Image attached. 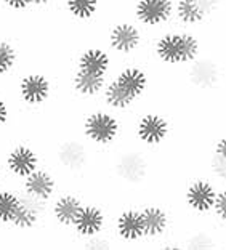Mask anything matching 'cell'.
<instances>
[{
  "label": "cell",
  "instance_id": "18",
  "mask_svg": "<svg viewBox=\"0 0 226 250\" xmlns=\"http://www.w3.org/2000/svg\"><path fill=\"white\" fill-rule=\"evenodd\" d=\"M85 202L81 194L72 191H64L58 192L50 202V212L48 218L50 221L58 226V228L64 231H71V226L74 223V220L77 218L79 212Z\"/></svg>",
  "mask_w": 226,
  "mask_h": 250
},
{
  "label": "cell",
  "instance_id": "17",
  "mask_svg": "<svg viewBox=\"0 0 226 250\" xmlns=\"http://www.w3.org/2000/svg\"><path fill=\"white\" fill-rule=\"evenodd\" d=\"M72 67L106 77H109L112 71L116 69L114 56L111 55V52L104 45L98 43L87 45V47L79 50L74 61H72Z\"/></svg>",
  "mask_w": 226,
  "mask_h": 250
},
{
  "label": "cell",
  "instance_id": "21",
  "mask_svg": "<svg viewBox=\"0 0 226 250\" xmlns=\"http://www.w3.org/2000/svg\"><path fill=\"white\" fill-rule=\"evenodd\" d=\"M103 2L101 0H63L64 13L74 22L88 24L97 21Z\"/></svg>",
  "mask_w": 226,
  "mask_h": 250
},
{
  "label": "cell",
  "instance_id": "7",
  "mask_svg": "<svg viewBox=\"0 0 226 250\" xmlns=\"http://www.w3.org/2000/svg\"><path fill=\"white\" fill-rule=\"evenodd\" d=\"M15 93L18 96L20 104L26 109L37 111L52 100L55 82L45 71L29 69L18 76Z\"/></svg>",
  "mask_w": 226,
  "mask_h": 250
},
{
  "label": "cell",
  "instance_id": "15",
  "mask_svg": "<svg viewBox=\"0 0 226 250\" xmlns=\"http://www.w3.org/2000/svg\"><path fill=\"white\" fill-rule=\"evenodd\" d=\"M18 191L21 194L31 196L39 201L52 202V199L60 192L58 172L50 167L41 166L18 181Z\"/></svg>",
  "mask_w": 226,
  "mask_h": 250
},
{
  "label": "cell",
  "instance_id": "19",
  "mask_svg": "<svg viewBox=\"0 0 226 250\" xmlns=\"http://www.w3.org/2000/svg\"><path fill=\"white\" fill-rule=\"evenodd\" d=\"M108 79L109 77L106 76L90 74L74 67V69H71L69 83H71V90L74 92L77 98H81L82 101H98Z\"/></svg>",
  "mask_w": 226,
  "mask_h": 250
},
{
  "label": "cell",
  "instance_id": "24",
  "mask_svg": "<svg viewBox=\"0 0 226 250\" xmlns=\"http://www.w3.org/2000/svg\"><path fill=\"white\" fill-rule=\"evenodd\" d=\"M0 5L7 13L20 15V13H31L32 3L31 0H0Z\"/></svg>",
  "mask_w": 226,
  "mask_h": 250
},
{
  "label": "cell",
  "instance_id": "25",
  "mask_svg": "<svg viewBox=\"0 0 226 250\" xmlns=\"http://www.w3.org/2000/svg\"><path fill=\"white\" fill-rule=\"evenodd\" d=\"M11 114H13V107H11L8 98L0 95V132H3L10 125Z\"/></svg>",
  "mask_w": 226,
  "mask_h": 250
},
{
  "label": "cell",
  "instance_id": "10",
  "mask_svg": "<svg viewBox=\"0 0 226 250\" xmlns=\"http://www.w3.org/2000/svg\"><path fill=\"white\" fill-rule=\"evenodd\" d=\"M175 0H133L132 18L146 34L159 32L175 24Z\"/></svg>",
  "mask_w": 226,
  "mask_h": 250
},
{
  "label": "cell",
  "instance_id": "2",
  "mask_svg": "<svg viewBox=\"0 0 226 250\" xmlns=\"http://www.w3.org/2000/svg\"><path fill=\"white\" fill-rule=\"evenodd\" d=\"M81 136L95 151H111L112 146L121 143L123 136L121 114L103 104L92 107L82 119Z\"/></svg>",
  "mask_w": 226,
  "mask_h": 250
},
{
  "label": "cell",
  "instance_id": "26",
  "mask_svg": "<svg viewBox=\"0 0 226 250\" xmlns=\"http://www.w3.org/2000/svg\"><path fill=\"white\" fill-rule=\"evenodd\" d=\"M32 10H47L50 5L56 3V0H31Z\"/></svg>",
  "mask_w": 226,
  "mask_h": 250
},
{
  "label": "cell",
  "instance_id": "3",
  "mask_svg": "<svg viewBox=\"0 0 226 250\" xmlns=\"http://www.w3.org/2000/svg\"><path fill=\"white\" fill-rule=\"evenodd\" d=\"M149 151L140 146H128L119 151L111 164V175L121 185L130 189H138L149 181L151 177Z\"/></svg>",
  "mask_w": 226,
  "mask_h": 250
},
{
  "label": "cell",
  "instance_id": "6",
  "mask_svg": "<svg viewBox=\"0 0 226 250\" xmlns=\"http://www.w3.org/2000/svg\"><path fill=\"white\" fill-rule=\"evenodd\" d=\"M92 157L93 149L82 136H66L53 151L56 170L69 175V178L83 177L92 164Z\"/></svg>",
  "mask_w": 226,
  "mask_h": 250
},
{
  "label": "cell",
  "instance_id": "16",
  "mask_svg": "<svg viewBox=\"0 0 226 250\" xmlns=\"http://www.w3.org/2000/svg\"><path fill=\"white\" fill-rule=\"evenodd\" d=\"M144 225V239L148 244L161 242L172 231V212L159 202H144L140 206Z\"/></svg>",
  "mask_w": 226,
  "mask_h": 250
},
{
  "label": "cell",
  "instance_id": "11",
  "mask_svg": "<svg viewBox=\"0 0 226 250\" xmlns=\"http://www.w3.org/2000/svg\"><path fill=\"white\" fill-rule=\"evenodd\" d=\"M225 185L215 183L208 175H196L194 178L186 183L183 191V202L191 215L199 220L204 217H210L213 201L220 188Z\"/></svg>",
  "mask_w": 226,
  "mask_h": 250
},
{
  "label": "cell",
  "instance_id": "5",
  "mask_svg": "<svg viewBox=\"0 0 226 250\" xmlns=\"http://www.w3.org/2000/svg\"><path fill=\"white\" fill-rule=\"evenodd\" d=\"M146 34L141 27L130 20H117L106 31L104 47L109 50L114 58L132 60L146 45Z\"/></svg>",
  "mask_w": 226,
  "mask_h": 250
},
{
  "label": "cell",
  "instance_id": "14",
  "mask_svg": "<svg viewBox=\"0 0 226 250\" xmlns=\"http://www.w3.org/2000/svg\"><path fill=\"white\" fill-rule=\"evenodd\" d=\"M111 79H114L117 85L123 92L128 93L132 98L141 103L144 98H148L151 87V76L144 66L138 64L137 61L127 62L116 67L111 74Z\"/></svg>",
  "mask_w": 226,
  "mask_h": 250
},
{
  "label": "cell",
  "instance_id": "9",
  "mask_svg": "<svg viewBox=\"0 0 226 250\" xmlns=\"http://www.w3.org/2000/svg\"><path fill=\"white\" fill-rule=\"evenodd\" d=\"M0 162L3 166L10 186H18L20 180L43 166V157L29 141H16L5 151L3 161Z\"/></svg>",
  "mask_w": 226,
  "mask_h": 250
},
{
  "label": "cell",
  "instance_id": "8",
  "mask_svg": "<svg viewBox=\"0 0 226 250\" xmlns=\"http://www.w3.org/2000/svg\"><path fill=\"white\" fill-rule=\"evenodd\" d=\"M223 58L207 56L202 53L199 58L185 67V81L197 93H213L223 90Z\"/></svg>",
  "mask_w": 226,
  "mask_h": 250
},
{
  "label": "cell",
  "instance_id": "23",
  "mask_svg": "<svg viewBox=\"0 0 226 250\" xmlns=\"http://www.w3.org/2000/svg\"><path fill=\"white\" fill-rule=\"evenodd\" d=\"M21 202L18 186H0V226L8 228L11 218Z\"/></svg>",
  "mask_w": 226,
  "mask_h": 250
},
{
  "label": "cell",
  "instance_id": "12",
  "mask_svg": "<svg viewBox=\"0 0 226 250\" xmlns=\"http://www.w3.org/2000/svg\"><path fill=\"white\" fill-rule=\"evenodd\" d=\"M111 234L121 246L132 247L146 244L144 225L140 206L132 204V206L119 210L111 223Z\"/></svg>",
  "mask_w": 226,
  "mask_h": 250
},
{
  "label": "cell",
  "instance_id": "1",
  "mask_svg": "<svg viewBox=\"0 0 226 250\" xmlns=\"http://www.w3.org/2000/svg\"><path fill=\"white\" fill-rule=\"evenodd\" d=\"M149 52L161 66L185 69L204 53V42L199 31L172 24L156 32Z\"/></svg>",
  "mask_w": 226,
  "mask_h": 250
},
{
  "label": "cell",
  "instance_id": "4",
  "mask_svg": "<svg viewBox=\"0 0 226 250\" xmlns=\"http://www.w3.org/2000/svg\"><path fill=\"white\" fill-rule=\"evenodd\" d=\"M132 132L135 143L151 152L168 143L173 135V124L161 109H148L138 112Z\"/></svg>",
  "mask_w": 226,
  "mask_h": 250
},
{
  "label": "cell",
  "instance_id": "13",
  "mask_svg": "<svg viewBox=\"0 0 226 250\" xmlns=\"http://www.w3.org/2000/svg\"><path fill=\"white\" fill-rule=\"evenodd\" d=\"M71 232L79 241H85L93 236L104 234V232L111 234L108 210L97 202H83L81 212L71 226Z\"/></svg>",
  "mask_w": 226,
  "mask_h": 250
},
{
  "label": "cell",
  "instance_id": "20",
  "mask_svg": "<svg viewBox=\"0 0 226 250\" xmlns=\"http://www.w3.org/2000/svg\"><path fill=\"white\" fill-rule=\"evenodd\" d=\"M173 21L177 26L193 31H199V27L212 24V21L207 20L199 0H175Z\"/></svg>",
  "mask_w": 226,
  "mask_h": 250
},
{
  "label": "cell",
  "instance_id": "22",
  "mask_svg": "<svg viewBox=\"0 0 226 250\" xmlns=\"http://www.w3.org/2000/svg\"><path fill=\"white\" fill-rule=\"evenodd\" d=\"M20 64L18 45L8 37H0V81L10 77Z\"/></svg>",
  "mask_w": 226,
  "mask_h": 250
}]
</instances>
